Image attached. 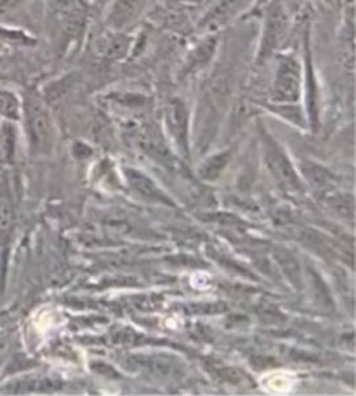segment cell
<instances>
[{
    "instance_id": "3957f363",
    "label": "cell",
    "mask_w": 356,
    "mask_h": 396,
    "mask_svg": "<svg viewBox=\"0 0 356 396\" xmlns=\"http://www.w3.org/2000/svg\"><path fill=\"white\" fill-rule=\"evenodd\" d=\"M301 94L302 63L294 54H280L271 85V101L275 104H298Z\"/></svg>"
},
{
    "instance_id": "5bb4252c",
    "label": "cell",
    "mask_w": 356,
    "mask_h": 396,
    "mask_svg": "<svg viewBox=\"0 0 356 396\" xmlns=\"http://www.w3.org/2000/svg\"><path fill=\"white\" fill-rule=\"evenodd\" d=\"M273 257H275L276 264L280 266L283 273H285L287 280L292 287L301 289L302 280H301V264H299L298 257L290 250L283 249V247H273Z\"/></svg>"
},
{
    "instance_id": "5b68a950",
    "label": "cell",
    "mask_w": 356,
    "mask_h": 396,
    "mask_svg": "<svg viewBox=\"0 0 356 396\" xmlns=\"http://www.w3.org/2000/svg\"><path fill=\"white\" fill-rule=\"evenodd\" d=\"M54 18L59 30L68 41L82 37L87 25V4L85 0H52Z\"/></svg>"
},
{
    "instance_id": "8fae6325",
    "label": "cell",
    "mask_w": 356,
    "mask_h": 396,
    "mask_svg": "<svg viewBox=\"0 0 356 396\" xmlns=\"http://www.w3.org/2000/svg\"><path fill=\"white\" fill-rule=\"evenodd\" d=\"M217 45H219V38H217L216 35H209V37L203 38V41L188 54L181 75L188 77V75H195L199 74V72H202L203 68H207L209 63L214 59Z\"/></svg>"
},
{
    "instance_id": "2e32d148",
    "label": "cell",
    "mask_w": 356,
    "mask_h": 396,
    "mask_svg": "<svg viewBox=\"0 0 356 396\" xmlns=\"http://www.w3.org/2000/svg\"><path fill=\"white\" fill-rule=\"evenodd\" d=\"M301 170L304 179L308 181V183H311L315 188H320V190H331V188L334 186V177H332V174L320 164L304 160L301 165Z\"/></svg>"
},
{
    "instance_id": "8992f818",
    "label": "cell",
    "mask_w": 356,
    "mask_h": 396,
    "mask_svg": "<svg viewBox=\"0 0 356 396\" xmlns=\"http://www.w3.org/2000/svg\"><path fill=\"white\" fill-rule=\"evenodd\" d=\"M127 362L134 371L157 379H176L183 375L181 362L169 355H133Z\"/></svg>"
},
{
    "instance_id": "52a82bcc",
    "label": "cell",
    "mask_w": 356,
    "mask_h": 396,
    "mask_svg": "<svg viewBox=\"0 0 356 396\" xmlns=\"http://www.w3.org/2000/svg\"><path fill=\"white\" fill-rule=\"evenodd\" d=\"M166 125L183 155H190V110L181 98H170L166 104Z\"/></svg>"
},
{
    "instance_id": "4fadbf2b",
    "label": "cell",
    "mask_w": 356,
    "mask_h": 396,
    "mask_svg": "<svg viewBox=\"0 0 356 396\" xmlns=\"http://www.w3.org/2000/svg\"><path fill=\"white\" fill-rule=\"evenodd\" d=\"M129 47H131V38L118 30L104 33L98 41V52L107 59H122L129 52Z\"/></svg>"
},
{
    "instance_id": "44dd1931",
    "label": "cell",
    "mask_w": 356,
    "mask_h": 396,
    "mask_svg": "<svg viewBox=\"0 0 356 396\" xmlns=\"http://www.w3.org/2000/svg\"><path fill=\"white\" fill-rule=\"evenodd\" d=\"M0 115L16 120L21 115V99L12 92L0 89Z\"/></svg>"
},
{
    "instance_id": "9a60e30c",
    "label": "cell",
    "mask_w": 356,
    "mask_h": 396,
    "mask_svg": "<svg viewBox=\"0 0 356 396\" xmlns=\"http://www.w3.org/2000/svg\"><path fill=\"white\" fill-rule=\"evenodd\" d=\"M16 223L14 202H12L11 191L8 188L0 190V245L9 242L12 228Z\"/></svg>"
},
{
    "instance_id": "7c38bea8",
    "label": "cell",
    "mask_w": 356,
    "mask_h": 396,
    "mask_svg": "<svg viewBox=\"0 0 356 396\" xmlns=\"http://www.w3.org/2000/svg\"><path fill=\"white\" fill-rule=\"evenodd\" d=\"M144 8V0H113V6L108 14V25L111 30H122L129 26Z\"/></svg>"
},
{
    "instance_id": "9c48e42d",
    "label": "cell",
    "mask_w": 356,
    "mask_h": 396,
    "mask_svg": "<svg viewBox=\"0 0 356 396\" xmlns=\"http://www.w3.org/2000/svg\"><path fill=\"white\" fill-rule=\"evenodd\" d=\"M125 179H127L129 188H131L137 197L146 200V202H157L162 204V206L174 207L173 200H170V198L158 188V184L155 183L150 176H146V174L140 173V170L136 169H125Z\"/></svg>"
},
{
    "instance_id": "ba28073f",
    "label": "cell",
    "mask_w": 356,
    "mask_h": 396,
    "mask_svg": "<svg viewBox=\"0 0 356 396\" xmlns=\"http://www.w3.org/2000/svg\"><path fill=\"white\" fill-rule=\"evenodd\" d=\"M302 91H306L308 101V122L313 129L320 125V89L316 82L315 68L311 61V45H309V30L304 35V65H302Z\"/></svg>"
},
{
    "instance_id": "277c9868",
    "label": "cell",
    "mask_w": 356,
    "mask_h": 396,
    "mask_svg": "<svg viewBox=\"0 0 356 396\" xmlns=\"http://www.w3.org/2000/svg\"><path fill=\"white\" fill-rule=\"evenodd\" d=\"M290 28L289 11L282 0H271L265 11V23H263V35L259 51H257V63H265L273 54L280 51L283 42L287 41Z\"/></svg>"
},
{
    "instance_id": "7402d4cb",
    "label": "cell",
    "mask_w": 356,
    "mask_h": 396,
    "mask_svg": "<svg viewBox=\"0 0 356 396\" xmlns=\"http://www.w3.org/2000/svg\"><path fill=\"white\" fill-rule=\"evenodd\" d=\"M16 134L12 125H4L0 131V150L5 158H12L14 155V143H16Z\"/></svg>"
},
{
    "instance_id": "7a4b0ae2",
    "label": "cell",
    "mask_w": 356,
    "mask_h": 396,
    "mask_svg": "<svg viewBox=\"0 0 356 396\" xmlns=\"http://www.w3.org/2000/svg\"><path fill=\"white\" fill-rule=\"evenodd\" d=\"M261 131V143H263V155H265L266 167H268L269 174L273 176L275 183L282 188L285 193L290 195H302L304 193V186L299 177L298 170L292 165L290 158L287 157L285 150L278 144V141L273 140L268 134L265 127L259 129Z\"/></svg>"
},
{
    "instance_id": "ac0fdd59",
    "label": "cell",
    "mask_w": 356,
    "mask_h": 396,
    "mask_svg": "<svg viewBox=\"0 0 356 396\" xmlns=\"http://www.w3.org/2000/svg\"><path fill=\"white\" fill-rule=\"evenodd\" d=\"M329 209L339 217L353 223L355 219V198L351 193H332L327 197Z\"/></svg>"
},
{
    "instance_id": "603a6c76",
    "label": "cell",
    "mask_w": 356,
    "mask_h": 396,
    "mask_svg": "<svg viewBox=\"0 0 356 396\" xmlns=\"http://www.w3.org/2000/svg\"><path fill=\"white\" fill-rule=\"evenodd\" d=\"M19 2H21V0H0V14L5 11H11V9L16 8Z\"/></svg>"
},
{
    "instance_id": "6da1fadb",
    "label": "cell",
    "mask_w": 356,
    "mask_h": 396,
    "mask_svg": "<svg viewBox=\"0 0 356 396\" xmlns=\"http://www.w3.org/2000/svg\"><path fill=\"white\" fill-rule=\"evenodd\" d=\"M21 113L25 118L26 136L30 146L38 155H51L54 148V124H52L51 111L41 92L30 89L21 99Z\"/></svg>"
},
{
    "instance_id": "d6986e66",
    "label": "cell",
    "mask_w": 356,
    "mask_h": 396,
    "mask_svg": "<svg viewBox=\"0 0 356 396\" xmlns=\"http://www.w3.org/2000/svg\"><path fill=\"white\" fill-rule=\"evenodd\" d=\"M232 157H233L232 151L226 150V151H223V153L214 155V157L207 158V160L202 164V167H200V176H202V179H205V181L217 179L219 174L224 170V167H226L228 162L232 160Z\"/></svg>"
},
{
    "instance_id": "e0dca14e",
    "label": "cell",
    "mask_w": 356,
    "mask_h": 396,
    "mask_svg": "<svg viewBox=\"0 0 356 396\" xmlns=\"http://www.w3.org/2000/svg\"><path fill=\"white\" fill-rule=\"evenodd\" d=\"M8 388L11 393H51L61 388V382L47 377H30L12 382Z\"/></svg>"
},
{
    "instance_id": "ffe728a7",
    "label": "cell",
    "mask_w": 356,
    "mask_h": 396,
    "mask_svg": "<svg viewBox=\"0 0 356 396\" xmlns=\"http://www.w3.org/2000/svg\"><path fill=\"white\" fill-rule=\"evenodd\" d=\"M71 85H74V78L71 77H65L61 80H56L52 84H49L47 87L44 89V92H41L42 98L45 99L47 104H54L58 103L59 99H63L67 96V92L70 91Z\"/></svg>"
},
{
    "instance_id": "30bf717a",
    "label": "cell",
    "mask_w": 356,
    "mask_h": 396,
    "mask_svg": "<svg viewBox=\"0 0 356 396\" xmlns=\"http://www.w3.org/2000/svg\"><path fill=\"white\" fill-rule=\"evenodd\" d=\"M247 0H217L200 21V28L205 32H216L228 25L236 14L243 9Z\"/></svg>"
}]
</instances>
